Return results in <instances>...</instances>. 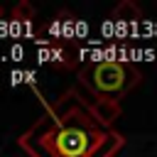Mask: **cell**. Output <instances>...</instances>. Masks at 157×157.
<instances>
[{"label": "cell", "instance_id": "obj_2", "mask_svg": "<svg viewBox=\"0 0 157 157\" xmlns=\"http://www.w3.org/2000/svg\"><path fill=\"white\" fill-rule=\"evenodd\" d=\"M142 81V71L132 61H88L78 69V83L91 93V98H125Z\"/></svg>", "mask_w": 157, "mask_h": 157}, {"label": "cell", "instance_id": "obj_8", "mask_svg": "<svg viewBox=\"0 0 157 157\" xmlns=\"http://www.w3.org/2000/svg\"><path fill=\"white\" fill-rule=\"evenodd\" d=\"M2 15H5V10H2V5H0V20H2Z\"/></svg>", "mask_w": 157, "mask_h": 157}, {"label": "cell", "instance_id": "obj_6", "mask_svg": "<svg viewBox=\"0 0 157 157\" xmlns=\"http://www.w3.org/2000/svg\"><path fill=\"white\" fill-rule=\"evenodd\" d=\"M110 17L115 22H140L142 20V10L132 2V0H123L118 7H113Z\"/></svg>", "mask_w": 157, "mask_h": 157}, {"label": "cell", "instance_id": "obj_7", "mask_svg": "<svg viewBox=\"0 0 157 157\" xmlns=\"http://www.w3.org/2000/svg\"><path fill=\"white\" fill-rule=\"evenodd\" d=\"M34 15H37V10H34V5L27 2V0H20V2L12 7V20H17V22H32Z\"/></svg>", "mask_w": 157, "mask_h": 157}, {"label": "cell", "instance_id": "obj_1", "mask_svg": "<svg viewBox=\"0 0 157 157\" xmlns=\"http://www.w3.org/2000/svg\"><path fill=\"white\" fill-rule=\"evenodd\" d=\"M17 145L27 157H118L125 135L101 125L91 98H83L78 88H66L44 105Z\"/></svg>", "mask_w": 157, "mask_h": 157}, {"label": "cell", "instance_id": "obj_4", "mask_svg": "<svg viewBox=\"0 0 157 157\" xmlns=\"http://www.w3.org/2000/svg\"><path fill=\"white\" fill-rule=\"evenodd\" d=\"M91 110L98 118V123L105 125V128H113V123L123 113L120 101H110V98H91Z\"/></svg>", "mask_w": 157, "mask_h": 157}, {"label": "cell", "instance_id": "obj_3", "mask_svg": "<svg viewBox=\"0 0 157 157\" xmlns=\"http://www.w3.org/2000/svg\"><path fill=\"white\" fill-rule=\"evenodd\" d=\"M49 47V61L56 69H74L76 66V49L71 47V39H47L44 42Z\"/></svg>", "mask_w": 157, "mask_h": 157}, {"label": "cell", "instance_id": "obj_5", "mask_svg": "<svg viewBox=\"0 0 157 157\" xmlns=\"http://www.w3.org/2000/svg\"><path fill=\"white\" fill-rule=\"evenodd\" d=\"M74 27H76V20H74V15H71L69 10H61V12L54 17V22H52L49 32H52V37H54V39H71V34H74Z\"/></svg>", "mask_w": 157, "mask_h": 157}]
</instances>
